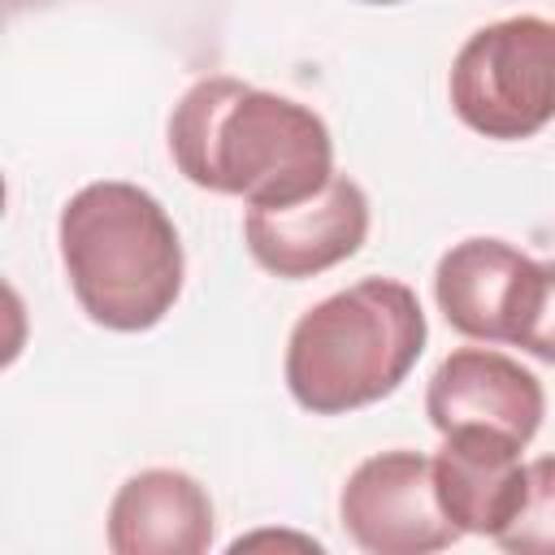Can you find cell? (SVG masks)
<instances>
[{
  "mask_svg": "<svg viewBox=\"0 0 555 555\" xmlns=\"http://www.w3.org/2000/svg\"><path fill=\"white\" fill-rule=\"evenodd\" d=\"M178 173L247 208H291L334 182V139L317 108L230 74L191 82L169 113Z\"/></svg>",
  "mask_w": 555,
  "mask_h": 555,
  "instance_id": "obj_1",
  "label": "cell"
},
{
  "mask_svg": "<svg viewBox=\"0 0 555 555\" xmlns=\"http://www.w3.org/2000/svg\"><path fill=\"white\" fill-rule=\"evenodd\" d=\"M61 264L87 321L113 334L160 325L186 278V256L165 204L121 178L87 182L56 217Z\"/></svg>",
  "mask_w": 555,
  "mask_h": 555,
  "instance_id": "obj_2",
  "label": "cell"
},
{
  "mask_svg": "<svg viewBox=\"0 0 555 555\" xmlns=\"http://www.w3.org/2000/svg\"><path fill=\"white\" fill-rule=\"evenodd\" d=\"M429 325L399 278H360L312 304L286 338V390L312 416H343L395 395L425 351Z\"/></svg>",
  "mask_w": 555,
  "mask_h": 555,
  "instance_id": "obj_3",
  "label": "cell"
},
{
  "mask_svg": "<svg viewBox=\"0 0 555 555\" xmlns=\"http://www.w3.org/2000/svg\"><path fill=\"white\" fill-rule=\"evenodd\" d=\"M451 113L486 139H533L555 121V22L538 13L477 26L447 74Z\"/></svg>",
  "mask_w": 555,
  "mask_h": 555,
  "instance_id": "obj_4",
  "label": "cell"
},
{
  "mask_svg": "<svg viewBox=\"0 0 555 555\" xmlns=\"http://www.w3.org/2000/svg\"><path fill=\"white\" fill-rule=\"evenodd\" d=\"M338 520L364 555H438L464 538L438 507L434 460L421 451H377L338 490Z\"/></svg>",
  "mask_w": 555,
  "mask_h": 555,
  "instance_id": "obj_5",
  "label": "cell"
},
{
  "mask_svg": "<svg viewBox=\"0 0 555 555\" xmlns=\"http://www.w3.org/2000/svg\"><path fill=\"white\" fill-rule=\"evenodd\" d=\"M542 286V260L525 256L507 238H464L438 256L434 299L447 325L473 343H520Z\"/></svg>",
  "mask_w": 555,
  "mask_h": 555,
  "instance_id": "obj_6",
  "label": "cell"
},
{
  "mask_svg": "<svg viewBox=\"0 0 555 555\" xmlns=\"http://www.w3.org/2000/svg\"><path fill=\"white\" fill-rule=\"evenodd\" d=\"M369 238V195L356 178L334 173V182L291 208H247L243 243L251 260L282 278L304 282L343 260H351Z\"/></svg>",
  "mask_w": 555,
  "mask_h": 555,
  "instance_id": "obj_7",
  "label": "cell"
},
{
  "mask_svg": "<svg viewBox=\"0 0 555 555\" xmlns=\"http://www.w3.org/2000/svg\"><path fill=\"white\" fill-rule=\"evenodd\" d=\"M425 416L438 434L494 429L529 447L546 416V390L533 369L494 347H455L425 386Z\"/></svg>",
  "mask_w": 555,
  "mask_h": 555,
  "instance_id": "obj_8",
  "label": "cell"
},
{
  "mask_svg": "<svg viewBox=\"0 0 555 555\" xmlns=\"http://www.w3.org/2000/svg\"><path fill=\"white\" fill-rule=\"evenodd\" d=\"M520 442L494 429H451L434 460V494L442 516L473 538H499L529 494Z\"/></svg>",
  "mask_w": 555,
  "mask_h": 555,
  "instance_id": "obj_9",
  "label": "cell"
},
{
  "mask_svg": "<svg viewBox=\"0 0 555 555\" xmlns=\"http://www.w3.org/2000/svg\"><path fill=\"white\" fill-rule=\"evenodd\" d=\"M108 555H208L217 512L208 490L182 468H143L108 503Z\"/></svg>",
  "mask_w": 555,
  "mask_h": 555,
  "instance_id": "obj_10",
  "label": "cell"
},
{
  "mask_svg": "<svg viewBox=\"0 0 555 555\" xmlns=\"http://www.w3.org/2000/svg\"><path fill=\"white\" fill-rule=\"evenodd\" d=\"M503 555H555V455L529 464V494L516 520L494 538Z\"/></svg>",
  "mask_w": 555,
  "mask_h": 555,
  "instance_id": "obj_11",
  "label": "cell"
},
{
  "mask_svg": "<svg viewBox=\"0 0 555 555\" xmlns=\"http://www.w3.org/2000/svg\"><path fill=\"white\" fill-rule=\"evenodd\" d=\"M516 347L542 364H555V260H542V286H538L533 312H529Z\"/></svg>",
  "mask_w": 555,
  "mask_h": 555,
  "instance_id": "obj_12",
  "label": "cell"
},
{
  "mask_svg": "<svg viewBox=\"0 0 555 555\" xmlns=\"http://www.w3.org/2000/svg\"><path fill=\"white\" fill-rule=\"evenodd\" d=\"M221 555H330L312 533L291 529V525H260L238 533Z\"/></svg>",
  "mask_w": 555,
  "mask_h": 555,
  "instance_id": "obj_13",
  "label": "cell"
}]
</instances>
